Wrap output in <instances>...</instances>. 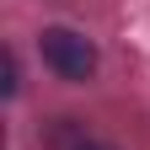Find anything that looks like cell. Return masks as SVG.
<instances>
[{
	"label": "cell",
	"instance_id": "obj_2",
	"mask_svg": "<svg viewBox=\"0 0 150 150\" xmlns=\"http://www.w3.org/2000/svg\"><path fill=\"white\" fill-rule=\"evenodd\" d=\"M70 150H112V145H102V139H75Z\"/></svg>",
	"mask_w": 150,
	"mask_h": 150
},
{
	"label": "cell",
	"instance_id": "obj_1",
	"mask_svg": "<svg viewBox=\"0 0 150 150\" xmlns=\"http://www.w3.org/2000/svg\"><path fill=\"white\" fill-rule=\"evenodd\" d=\"M38 48H43V64L59 75V81H91V75H97V48L75 27H43Z\"/></svg>",
	"mask_w": 150,
	"mask_h": 150
}]
</instances>
